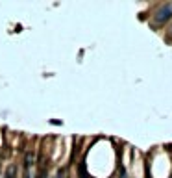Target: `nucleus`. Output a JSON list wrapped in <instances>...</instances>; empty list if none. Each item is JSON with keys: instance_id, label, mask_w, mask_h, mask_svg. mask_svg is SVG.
Wrapping results in <instances>:
<instances>
[{"instance_id": "nucleus-3", "label": "nucleus", "mask_w": 172, "mask_h": 178, "mask_svg": "<svg viewBox=\"0 0 172 178\" xmlns=\"http://www.w3.org/2000/svg\"><path fill=\"white\" fill-rule=\"evenodd\" d=\"M13 174H15V167L11 165V167L8 169V173H6V176H4V178H13Z\"/></svg>"}, {"instance_id": "nucleus-1", "label": "nucleus", "mask_w": 172, "mask_h": 178, "mask_svg": "<svg viewBox=\"0 0 172 178\" xmlns=\"http://www.w3.org/2000/svg\"><path fill=\"white\" fill-rule=\"evenodd\" d=\"M168 20H172V2L161 4V6L154 11V15H152V19H150V26L156 30V28H161L163 24H167Z\"/></svg>"}, {"instance_id": "nucleus-4", "label": "nucleus", "mask_w": 172, "mask_h": 178, "mask_svg": "<svg viewBox=\"0 0 172 178\" xmlns=\"http://www.w3.org/2000/svg\"><path fill=\"white\" fill-rule=\"evenodd\" d=\"M24 178H30V174H28V171H26V173H24Z\"/></svg>"}, {"instance_id": "nucleus-2", "label": "nucleus", "mask_w": 172, "mask_h": 178, "mask_svg": "<svg viewBox=\"0 0 172 178\" xmlns=\"http://www.w3.org/2000/svg\"><path fill=\"white\" fill-rule=\"evenodd\" d=\"M165 41H167V43H172V24L168 26V30H167V34H165Z\"/></svg>"}]
</instances>
